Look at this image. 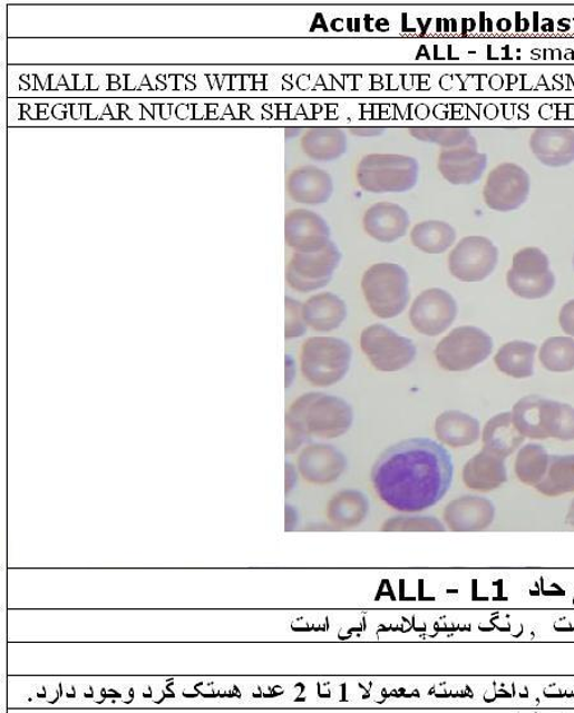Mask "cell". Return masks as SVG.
<instances>
[{"instance_id":"cell-1","label":"cell","mask_w":574,"mask_h":713,"mask_svg":"<svg viewBox=\"0 0 574 713\" xmlns=\"http://www.w3.org/2000/svg\"><path fill=\"white\" fill-rule=\"evenodd\" d=\"M453 457L428 438L406 439L379 456L372 484L379 499L402 514L435 507L453 486Z\"/></svg>"},{"instance_id":"cell-2","label":"cell","mask_w":574,"mask_h":713,"mask_svg":"<svg viewBox=\"0 0 574 713\" xmlns=\"http://www.w3.org/2000/svg\"><path fill=\"white\" fill-rule=\"evenodd\" d=\"M354 421L349 402L323 392L300 395L286 412V427L299 431L304 439H332L348 433Z\"/></svg>"},{"instance_id":"cell-3","label":"cell","mask_w":574,"mask_h":713,"mask_svg":"<svg viewBox=\"0 0 574 713\" xmlns=\"http://www.w3.org/2000/svg\"><path fill=\"white\" fill-rule=\"evenodd\" d=\"M519 433L529 439L574 440V408L542 395H526L512 410Z\"/></svg>"},{"instance_id":"cell-4","label":"cell","mask_w":574,"mask_h":713,"mask_svg":"<svg viewBox=\"0 0 574 713\" xmlns=\"http://www.w3.org/2000/svg\"><path fill=\"white\" fill-rule=\"evenodd\" d=\"M361 292L370 312L378 319H396L410 302L408 272L397 263H376L361 277Z\"/></svg>"},{"instance_id":"cell-5","label":"cell","mask_w":574,"mask_h":713,"mask_svg":"<svg viewBox=\"0 0 574 713\" xmlns=\"http://www.w3.org/2000/svg\"><path fill=\"white\" fill-rule=\"evenodd\" d=\"M420 165L401 154H369L357 166L359 187L376 195L405 193L417 187Z\"/></svg>"},{"instance_id":"cell-6","label":"cell","mask_w":574,"mask_h":713,"mask_svg":"<svg viewBox=\"0 0 574 713\" xmlns=\"http://www.w3.org/2000/svg\"><path fill=\"white\" fill-rule=\"evenodd\" d=\"M352 349L335 338L308 339L300 351V369L305 381L315 387H331L350 371Z\"/></svg>"},{"instance_id":"cell-7","label":"cell","mask_w":574,"mask_h":713,"mask_svg":"<svg viewBox=\"0 0 574 713\" xmlns=\"http://www.w3.org/2000/svg\"><path fill=\"white\" fill-rule=\"evenodd\" d=\"M360 348L373 365L382 373L401 372L414 363L418 350L415 343L385 324L368 325L360 334Z\"/></svg>"},{"instance_id":"cell-8","label":"cell","mask_w":574,"mask_h":713,"mask_svg":"<svg viewBox=\"0 0 574 713\" xmlns=\"http://www.w3.org/2000/svg\"><path fill=\"white\" fill-rule=\"evenodd\" d=\"M494 342L489 334L473 325L449 332L435 351L438 365L447 372H467L487 360Z\"/></svg>"},{"instance_id":"cell-9","label":"cell","mask_w":574,"mask_h":713,"mask_svg":"<svg viewBox=\"0 0 574 713\" xmlns=\"http://www.w3.org/2000/svg\"><path fill=\"white\" fill-rule=\"evenodd\" d=\"M507 285L512 293L527 301L551 295L555 287V276L547 255L536 246L518 251L507 272Z\"/></svg>"},{"instance_id":"cell-10","label":"cell","mask_w":574,"mask_h":713,"mask_svg":"<svg viewBox=\"0 0 574 713\" xmlns=\"http://www.w3.org/2000/svg\"><path fill=\"white\" fill-rule=\"evenodd\" d=\"M342 254L331 242L320 252L294 253L286 266V283L299 293H313L329 285L339 268Z\"/></svg>"},{"instance_id":"cell-11","label":"cell","mask_w":574,"mask_h":713,"mask_svg":"<svg viewBox=\"0 0 574 713\" xmlns=\"http://www.w3.org/2000/svg\"><path fill=\"white\" fill-rule=\"evenodd\" d=\"M499 251L488 237L466 236L448 255L449 274L463 283H481L496 271Z\"/></svg>"},{"instance_id":"cell-12","label":"cell","mask_w":574,"mask_h":713,"mask_svg":"<svg viewBox=\"0 0 574 713\" xmlns=\"http://www.w3.org/2000/svg\"><path fill=\"white\" fill-rule=\"evenodd\" d=\"M532 192V178L523 166L515 163L499 164L485 182V205L497 213H512L523 207Z\"/></svg>"},{"instance_id":"cell-13","label":"cell","mask_w":574,"mask_h":713,"mask_svg":"<svg viewBox=\"0 0 574 713\" xmlns=\"http://www.w3.org/2000/svg\"><path fill=\"white\" fill-rule=\"evenodd\" d=\"M457 313L455 297L444 289L431 287L415 299L409 316L415 331L436 338L454 324Z\"/></svg>"},{"instance_id":"cell-14","label":"cell","mask_w":574,"mask_h":713,"mask_svg":"<svg viewBox=\"0 0 574 713\" xmlns=\"http://www.w3.org/2000/svg\"><path fill=\"white\" fill-rule=\"evenodd\" d=\"M285 242L295 253H314L331 243V228L311 209H291L285 217Z\"/></svg>"},{"instance_id":"cell-15","label":"cell","mask_w":574,"mask_h":713,"mask_svg":"<svg viewBox=\"0 0 574 713\" xmlns=\"http://www.w3.org/2000/svg\"><path fill=\"white\" fill-rule=\"evenodd\" d=\"M438 170L453 186H471L487 170L488 157L478 149V140L456 148L445 149L438 157Z\"/></svg>"},{"instance_id":"cell-16","label":"cell","mask_w":574,"mask_h":713,"mask_svg":"<svg viewBox=\"0 0 574 713\" xmlns=\"http://www.w3.org/2000/svg\"><path fill=\"white\" fill-rule=\"evenodd\" d=\"M344 456L329 445H311L299 455L298 470L308 481L315 486H325L338 481L347 470Z\"/></svg>"},{"instance_id":"cell-17","label":"cell","mask_w":574,"mask_h":713,"mask_svg":"<svg viewBox=\"0 0 574 713\" xmlns=\"http://www.w3.org/2000/svg\"><path fill=\"white\" fill-rule=\"evenodd\" d=\"M286 192L296 204L324 205L333 195L332 176L315 165L300 166L288 176Z\"/></svg>"},{"instance_id":"cell-18","label":"cell","mask_w":574,"mask_h":713,"mask_svg":"<svg viewBox=\"0 0 574 713\" xmlns=\"http://www.w3.org/2000/svg\"><path fill=\"white\" fill-rule=\"evenodd\" d=\"M529 149L545 166L564 167L574 163V129L541 127L533 130Z\"/></svg>"},{"instance_id":"cell-19","label":"cell","mask_w":574,"mask_h":713,"mask_svg":"<svg viewBox=\"0 0 574 713\" xmlns=\"http://www.w3.org/2000/svg\"><path fill=\"white\" fill-rule=\"evenodd\" d=\"M366 233L379 243H395L406 234L410 227L408 211L391 202H379L367 209L363 217Z\"/></svg>"},{"instance_id":"cell-20","label":"cell","mask_w":574,"mask_h":713,"mask_svg":"<svg viewBox=\"0 0 574 713\" xmlns=\"http://www.w3.org/2000/svg\"><path fill=\"white\" fill-rule=\"evenodd\" d=\"M496 509L487 498L465 496L447 506L445 521L453 531H481L489 527Z\"/></svg>"},{"instance_id":"cell-21","label":"cell","mask_w":574,"mask_h":713,"mask_svg":"<svg viewBox=\"0 0 574 713\" xmlns=\"http://www.w3.org/2000/svg\"><path fill=\"white\" fill-rule=\"evenodd\" d=\"M465 486L476 491H492L500 488L508 479L505 457L487 448L473 457L463 471Z\"/></svg>"},{"instance_id":"cell-22","label":"cell","mask_w":574,"mask_h":713,"mask_svg":"<svg viewBox=\"0 0 574 713\" xmlns=\"http://www.w3.org/2000/svg\"><path fill=\"white\" fill-rule=\"evenodd\" d=\"M303 315L309 329L332 332L347 321L348 306L333 293L315 294L303 304Z\"/></svg>"},{"instance_id":"cell-23","label":"cell","mask_w":574,"mask_h":713,"mask_svg":"<svg viewBox=\"0 0 574 713\" xmlns=\"http://www.w3.org/2000/svg\"><path fill=\"white\" fill-rule=\"evenodd\" d=\"M303 153L314 162L338 160L348 152V136L339 127H313L300 139Z\"/></svg>"},{"instance_id":"cell-24","label":"cell","mask_w":574,"mask_h":713,"mask_svg":"<svg viewBox=\"0 0 574 713\" xmlns=\"http://www.w3.org/2000/svg\"><path fill=\"white\" fill-rule=\"evenodd\" d=\"M436 434L448 447H469L480 438V422L463 411H445L436 420Z\"/></svg>"},{"instance_id":"cell-25","label":"cell","mask_w":574,"mask_h":713,"mask_svg":"<svg viewBox=\"0 0 574 713\" xmlns=\"http://www.w3.org/2000/svg\"><path fill=\"white\" fill-rule=\"evenodd\" d=\"M525 437L519 433L510 412H502L492 418L483 430V443L487 450L505 457L514 455Z\"/></svg>"},{"instance_id":"cell-26","label":"cell","mask_w":574,"mask_h":713,"mask_svg":"<svg viewBox=\"0 0 574 713\" xmlns=\"http://www.w3.org/2000/svg\"><path fill=\"white\" fill-rule=\"evenodd\" d=\"M536 350L534 343L510 341L499 349L494 362L503 374L525 380L534 374Z\"/></svg>"},{"instance_id":"cell-27","label":"cell","mask_w":574,"mask_h":713,"mask_svg":"<svg viewBox=\"0 0 574 713\" xmlns=\"http://www.w3.org/2000/svg\"><path fill=\"white\" fill-rule=\"evenodd\" d=\"M456 236L453 225L439 219H429L412 227L410 240L420 252L437 255L453 248Z\"/></svg>"},{"instance_id":"cell-28","label":"cell","mask_w":574,"mask_h":713,"mask_svg":"<svg viewBox=\"0 0 574 713\" xmlns=\"http://www.w3.org/2000/svg\"><path fill=\"white\" fill-rule=\"evenodd\" d=\"M368 509V499L363 492L347 489L331 499L327 516L338 527H352L363 521Z\"/></svg>"},{"instance_id":"cell-29","label":"cell","mask_w":574,"mask_h":713,"mask_svg":"<svg viewBox=\"0 0 574 713\" xmlns=\"http://www.w3.org/2000/svg\"><path fill=\"white\" fill-rule=\"evenodd\" d=\"M535 488L545 497H561L574 492V455L549 456L545 477Z\"/></svg>"},{"instance_id":"cell-30","label":"cell","mask_w":574,"mask_h":713,"mask_svg":"<svg viewBox=\"0 0 574 713\" xmlns=\"http://www.w3.org/2000/svg\"><path fill=\"white\" fill-rule=\"evenodd\" d=\"M547 465H549V455L541 445H527L521 448L515 471L521 482L528 487H536L545 477Z\"/></svg>"},{"instance_id":"cell-31","label":"cell","mask_w":574,"mask_h":713,"mask_svg":"<svg viewBox=\"0 0 574 713\" xmlns=\"http://www.w3.org/2000/svg\"><path fill=\"white\" fill-rule=\"evenodd\" d=\"M541 363L546 371L554 373L574 371V340L563 336L547 339L541 350Z\"/></svg>"},{"instance_id":"cell-32","label":"cell","mask_w":574,"mask_h":713,"mask_svg":"<svg viewBox=\"0 0 574 713\" xmlns=\"http://www.w3.org/2000/svg\"><path fill=\"white\" fill-rule=\"evenodd\" d=\"M409 134L421 143L437 145L445 149L464 146L474 137L465 127H412Z\"/></svg>"},{"instance_id":"cell-33","label":"cell","mask_w":574,"mask_h":713,"mask_svg":"<svg viewBox=\"0 0 574 713\" xmlns=\"http://www.w3.org/2000/svg\"><path fill=\"white\" fill-rule=\"evenodd\" d=\"M285 338L286 340H296L304 336L308 325L303 315V304L293 297L285 299Z\"/></svg>"},{"instance_id":"cell-34","label":"cell","mask_w":574,"mask_h":713,"mask_svg":"<svg viewBox=\"0 0 574 713\" xmlns=\"http://www.w3.org/2000/svg\"><path fill=\"white\" fill-rule=\"evenodd\" d=\"M560 323L562 330L574 338V299L563 305L560 313Z\"/></svg>"},{"instance_id":"cell-35","label":"cell","mask_w":574,"mask_h":713,"mask_svg":"<svg viewBox=\"0 0 574 713\" xmlns=\"http://www.w3.org/2000/svg\"><path fill=\"white\" fill-rule=\"evenodd\" d=\"M285 378H286V389L289 390L291 384L294 383L295 381V375H296V364H295V360L293 359V356L291 355H286L285 359Z\"/></svg>"},{"instance_id":"cell-36","label":"cell","mask_w":574,"mask_h":713,"mask_svg":"<svg viewBox=\"0 0 574 713\" xmlns=\"http://www.w3.org/2000/svg\"><path fill=\"white\" fill-rule=\"evenodd\" d=\"M352 135L359 137H378L383 135L385 128H350Z\"/></svg>"},{"instance_id":"cell-37","label":"cell","mask_w":574,"mask_h":713,"mask_svg":"<svg viewBox=\"0 0 574 713\" xmlns=\"http://www.w3.org/2000/svg\"><path fill=\"white\" fill-rule=\"evenodd\" d=\"M296 482V471L293 465H286V489L290 491L293 489Z\"/></svg>"},{"instance_id":"cell-38","label":"cell","mask_w":574,"mask_h":713,"mask_svg":"<svg viewBox=\"0 0 574 713\" xmlns=\"http://www.w3.org/2000/svg\"><path fill=\"white\" fill-rule=\"evenodd\" d=\"M565 521H567L570 526L574 527V500L572 501L567 517H565Z\"/></svg>"},{"instance_id":"cell-39","label":"cell","mask_w":574,"mask_h":713,"mask_svg":"<svg viewBox=\"0 0 574 713\" xmlns=\"http://www.w3.org/2000/svg\"><path fill=\"white\" fill-rule=\"evenodd\" d=\"M573 264H574V257H573Z\"/></svg>"}]
</instances>
